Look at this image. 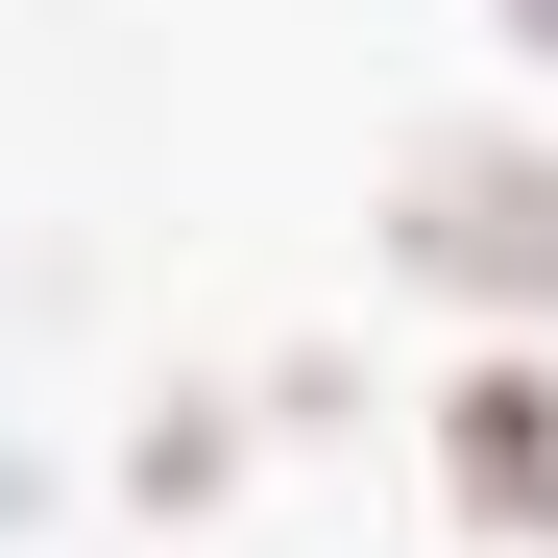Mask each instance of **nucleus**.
<instances>
[{"label": "nucleus", "instance_id": "f257e3e1", "mask_svg": "<svg viewBox=\"0 0 558 558\" xmlns=\"http://www.w3.org/2000/svg\"><path fill=\"white\" fill-rule=\"evenodd\" d=\"M389 243L437 267L461 316H534V292H558V146H534V122H437V146L389 170Z\"/></svg>", "mask_w": 558, "mask_h": 558}, {"label": "nucleus", "instance_id": "f03ea898", "mask_svg": "<svg viewBox=\"0 0 558 558\" xmlns=\"http://www.w3.org/2000/svg\"><path fill=\"white\" fill-rule=\"evenodd\" d=\"M437 510H461V534H558V364H534V340H486V364L437 389Z\"/></svg>", "mask_w": 558, "mask_h": 558}, {"label": "nucleus", "instance_id": "7ed1b4c3", "mask_svg": "<svg viewBox=\"0 0 558 558\" xmlns=\"http://www.w3.org/2000/svg\"><path fill=\"white\" fill-rule=\"evenodd\" d=\"M510 49H534V73H558V0H510Z\"/></svg>", "mask_w": 558, "mask_h": 558}]
</instances>
